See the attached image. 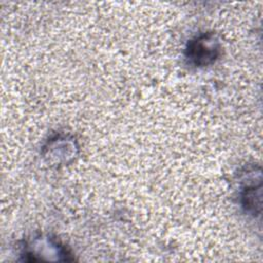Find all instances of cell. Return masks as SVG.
Segmentation results:
<instances>
[{
  "instance_id": "3957f363",
  "label": "cell",
  "mask_w": 263,
  "mask_h": 263,
  "mask_svg": "<svg viewBox=\"0 0 263 263\" xmlns=\"http://www.w3.org/2000/svg\"><path fill=\"white\" fill-rule=\"evenodd\" d=\"M254 180L248 179L247 184L242 187L240 193L241 206L246 213L259 216L261 213V196H262V184L261 181L257 184Z\"/></svg>"
},
{
  "instance_id": "7a4b0ae2",
  "label": "cell",
  "mask_w": 263,
  "mask_h": 263,
  "mask_svg": "<svg viewBox=\"0 0 263 263\" xmlns=\"http://www.w3.org/2000/svg\"><path fill=\"white\" fill-rule=\"evenodd\" d=\"M43 148V155L48 160V162L54 161V163H67L68 159L62 153V151L75 157L78 146L75 139L69 138L68 136L64 135H57L55 137L49 139Z\"/></svg>"
},
{
  "instance_id": "6da1fadb",
  "label": "cell",
  "mask_w": 263,
  "mask_h": 263,
  "mask_svg": "<svg viewBox=\"0 0 263 263\" xmlns=\"http://www.w3.org/2000/svg\"><path fill=\"white\" fill-rule=\"evenodd\" d=\"M221 54V42L213 32H204L191 38L185 47V58L189 65L203 68L214 64Z\"/></svg>"
}]
</instances>
